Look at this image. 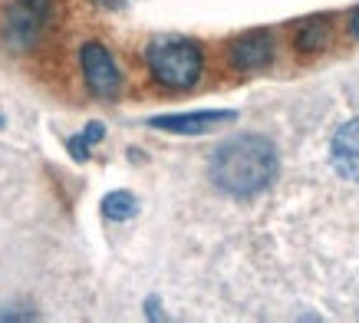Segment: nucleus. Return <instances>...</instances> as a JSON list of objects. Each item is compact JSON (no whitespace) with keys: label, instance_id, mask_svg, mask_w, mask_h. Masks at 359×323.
Listing matches in <instances>:
<instances>
[{"label":"nucleus","instance_id":"obj_11","mask_svg":"<svg viewBox=\"0 0 359 323\" xmlns=\"http://www.w3.org/2000/svg\"><path fill=\"white\" fill-rule=\"evenodd\" d=\"M349 30H353V37L359 40V7L353 13H349Z\"/></svg>","mask_w":359,"mask_h":323},{"label":"nucleus","instance_id":"obj_7","mask_svg":"<svg viewBox=\"0 0 359 323\" xmlns=\"http://www.w3.org/2000/svg\"><path fill=\"white\" fill-rule=\"evenodd\" d=\"M330 162L339 178L359 185V116L343 122L330 142Z\"/></svg>","mask_w":359,"mask_h":323},{"label":"nucleus","instance_id":"obj_10","mask_svg":"<svg viewBox=\"0 0 359 323\" xmlns=\"http://www.w3.org/2000/svg\"><path fill=\"white\" fill-rule=\"evenodd\" d=\"M102 136H106L102 122H89L86 132H79V136H73V139L66 142V149H69V155H73L76 162H86L89 159V149H93L96 142H102Z\"/></svg>","mask_w":359,"mask_h":323},{"label":"nucleus","instance_id":"obj_6","mask_svg":"<svg viewBox=\"0 0 359 323\" xmlns=\"http://www.w3.org/2000/svg\"><path fill=\"white\" fill-rule=\"evenodd\" d=\"M228 60L238 73H261L273 63V37L267 30H248L234 37L228 46Z\"/></svg>","mask_w":359,"mask_h":323},{"label":"nucleus","instance_id":"obj_2","mask_svg":"<svg viewBox=\"0 0 359 323\" xmlns=\"http://www.w3.org/2000/svg\"><path fill=\"white\" fill-rule=\"evenodd\" d=\"M145 63H149V73L158 86L165 89H191L198 86V79L205 73V53L195 40H185V37H162V40H152L149 50H145Z\"/></svg>","mask_w":359,"mask_h":323},{"label":"nucleus","instance_id":"obj_1","mask_svg":"<svg viewBox=\"0 0 359 323\" xmlns=\"http://www.w3.org/2000/svg\"><path fill=\"white\" fill-rule=\"evenodd\" d=\"M277 172H280L277 149L264 136H234L221 142L208 162V175L215 188H221L231 198H254L267 192Z\"/></svg>","mask_w":359,"mask_h":323},{"label":"nucleus","instance_id":"obj_12","mask_svg":"<svg viewBox=\"0 0 359 323\" xmlns=\"http://www.w3.org/2000/svg\"><path fill=\"white\" fill-rule=\"evenodd\" d=\"M145 307H149V317H152V320H158V317H162V313H158V301H155V297L145 303Z\"/></svg>","mask_w":359,"mask_h":323},{"label":"nucleus","instance_id":"obj_4","mask_svg":"<svg viewBox=\"0 0 359 323\" xmlns=\"http://www.w3.org/2000/svg\"><path fill=\"white\" fill-rule=\"evenodd\" d=\"M79 66H83V79H86L89 93L102 103H112V99L122 93V73L119 63L112 60L109 46L99 44V40H86L79 46Z\"/></svg>","mask_w":359,"mask_h":323},{"label":"nucleus","instance_id":"obj_5","mask_svg":"<svg viewBox=\"0 0 359 323\" xmlns=\"http://www.w3.org/2000/svg\"><path fill=\"white\" fill-rule=\"evenodd\" d=\"M238 112L234 109H195V112H168V116H152L149 126L158 132H172V136H208L218 126L234 122Z\"/></svg>","mask_w":359,"mask_h":323},{"label":"nucleus","instance_id":"obj_8","mask_svg":"<svg viewBox=\"0 0 359 323\" xmlns=\"http://www.w3.org/2000/svg\"><path fill=\"white\" fill-rule=\"evenodd\" d=\"M330 17H306L294 33V46L300 53H320V50H327L330 46Z\"/></svg>","mask_w":359,"mask_h":323},{"label":"nucleus","instance_id":"obj_9","mask_svg":"<svg viewBox=\"0 0 359 323\" xmlns=\"http://www.w3.org/2000/svg\"><path fill=\"white\" fill-rule=\"evenodd\" d=\"M102 215L109 218V221H129V218L139 215V202H135V195L119 188V192H109L102 198Z\"/></svg>","mask_w":359,"mask_h":323},{"label":"nucleus","instance_id":"obj_3","mask_svg":"<svg viewBox=\"0 0 359 323\" xmlns=\"http://www.w3.org/2000/svg\"><path fill=\"white\" fill-rule=\"evenodd\" d=\"M53 0H7L0 13V44L13 53H27L50 27Z\"/></svg>","mask_w":359,"mask_h":323}]
</instances>
